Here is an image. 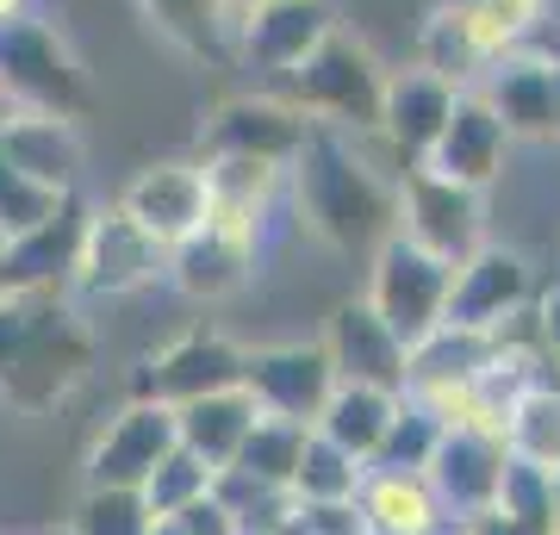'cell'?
<instances>
[{
    "mask_svg": "<svg viewBox=\"0 0 560 535\" xmlns=\"http://www.w3.org/2000/svg\"><path fill=\"white\" fill-rule=\"evenodd\" d=\"M405 162L386 150L374 131H330V125H312L305 143L287 162V194H293V212L318 243L355 256V249H374L381 237H393L399 224V206H393V187H399Z\"/></svg>",
    "mask_w": 560,
    "mask_h": 535,
    "instance_id": "6da1fadb",
    "label": "cell"
},
{
    "mask_svg": "<svg viewBox=\"0 0 560 535\" xmlns=\"http://www.w3.org/2000/svg\"><path fill=\"white\" fill-rule=\"evenodd\" d=\"M94 368V330L69 293L0 299V405L20 417L57 411Z\"/></svg>",
    "mask_w": 560,
    "mask_h": 535,
    "instance_id": "7a4b0ae2",
    "label": "cell"
},
{
    "mask_svg": "<svg viewBox=\"0 0 560 535\" xmlns=\"http://www.w3.org/2000/svg\"><path fill=\"white\" fill-rule=\"evenodd\" d=\"M381 88H386L381 57L361 38H349L342 25L300 69H287L280 81H268V94H280L293 113H305L312 125H330V131H355V138L381 125Z\"/></svg>",
    "mask_w": 560,
    "mask_h": 535,
    "instance_id": "3957f363",
    "label": "cell"
},
{
    "mask_svg": "<svg viewBox=\"0 0 560 535\" xmlns=\"http://www.w3.org/2000/svg\"><path fill=\"white\" fill-rule=\"evenodd\" d=\"M0 94L13 113H57V119H88L94 113V81L75 62V50L44 20H7L0 25Z\"/></svg>",
    "mask_w": 560,
    "mask_h": 535,
    "instance_id": "277c9868",
    "label": "cell"
},
{
    "mask_svg": "<svg viewBox=\"0 0 560 535\" xmlns=\"http://www.w3.org/2000/svg\"><path fill=\"white\" fill-rule=\"evenodd\" d=\"M448 280H455V261L430 256L423 243L411 237H381L368 249V305L381 312V324L405 349H418L430 330L442 324V305H448Z\"/></svg>",
    "mask_w": 560,
    "mask_h": 535,
    "instance_id": "5b68a950",
    "label": "cell"
},
{
    "mask_svg": "<svg viewBox=\"0 0 560 535\" xmlns=\"http://www.w3.org/2000/svg\"><path fill=\"white\" fill-rule=\"evenodd\" d=\"M261 224L268 219H237V212H206L200 231L168 249V287L200 305H219V299H237L249 280H256V261H261Z\"/></svg>",
    "mask_w": 560,
    "mask_h": 535,
    "instance_id": "8992f818",
    "label": "cell"
},
{
    "mask_svg": "<svg viewBox=\"0 0 560 535\" xmlns=\"http://www.w3.org/2000/svg\"><path fill=\"white\" fill-rule=\"evenodd\" d=\"M162 275H168V249H162L156 237H143L119 206L88 212V224H81V249H75V275H69V293H75V299H125V293L156 287Z\"/></svg>",
    "mask_w": 560,
    "mask_h": 535,
    "instance_id": "52a82bcc",
    "label": "cell"
},
{
    "mask_svg": "<svg viewBox=\"0 0 560 535\" xmlns=\"http://www.w3.org/2000/svg\"><path fill=\"white\" fill-rule=\"evenodd\" d=\"M474 94L492 106L511 143H548L560 138V57L536 44H511L504 57L486 62Z\"/></svg>",
    "mask_w": 560,
    "mask_h": 535,
    "instance_id": "ba28073f",
    "label": "cell"
},
{
    "mask_svg": "<svg viewBox=\"0 0 560 535\" xmlns=\"http://www.w3.org/2000/svg\"><path fill=\"white\" fill-rule=\"evenodd\" d=\"M529 299H536V268H529V256L511 249V243H480V249H467V256L455 261L442 324L499 337L511 317L529 312Z\"/></svg>",
    "mask_w": 560,
    "mask_h": 535,
    "instance_id": "9c48e42d",
    "label": "cell"
},
{
    "mask_svg": "<svg viewBox=\"0 0 560 535\" xmlns=\"http://www.w3.org/2000/svg\"><path fill=\"white\" fill-rule=\"evenodd\" d=\"M330 32H337L330 0H268V7H249L231 20V62L268 88L287 69H300Z\"/></svg>",
    "mask_w": 560,
    "mask_h": 535,
    "instance_id": "30bf717a",
    "label": "cell"
},
{
    "mask_svg": "<svg viewBox=\"0 0 560 535\" xmlns=\"http://www.w3.org/2000/svg\"><path fill=\"white\" fill-rule=\"evenodd\" d=\"M243 380V342H231L224 330H206L194 324L187 337L162 342L156 356L138 361L131 374V398H156V405H187V398H206V393H224Z\"/></svg>",
    "mask_w": 560,
    "mask_h": 535,
    "instance_id": "8fae6325",
    "label": "cell"
},
{
    "mask_svg": "<svg viewBox=\"0 0 560 535\" xmlns=\"http://www.w3.org/2000/svg\"><path fill=\"white\" fill-rule=\"evenodd\" d=\"M393 206H399V237L423 243L430 256L442 261H460L467 249H480L486 231H480V194L474 187H455V181L430 175V168H399V187H393Z\"/></svg>",
    "mask_w": 560,
    "mask_h": 535,
    "instance_id": "7c38bea8",
    "label": "cell"
},
{
    "mask_svg": "<svg viewBox=\"0 0 560 535\" xmlns=\"http://www.w3.org/2000/svg\"><path fill=\"white\" fill-rule=\"evenodd\" d=\"M504 461H511V449H504L499 430H442L430 461H423V479H430L442 516L448 523H486Z\"/></svg>",
    "mask_w": 560,
    "mask_h": 535,
    "instance_id": "4fadbf2b",
    "label": "cell"
},
{
    "mask_svg": "<svg viewBox=\"0 0 560 535\" xmlns=\"http://www.w3.org/2000/svg\"><path fill=\"white\" fill-rule=\"evenodd\" d=\"M237 386L256 398V411L312 430V417L324 411L337 374H330V356H324L318 342H261V349H243Z\"/></svg>",
    "mask_w": 560,
    "mask_h": 535,
    "instance_id": "5bb4252c",
    "label": "cell"
},
{
    "mask_svg": "<svg viewBox=\"0 0 560 535\" xmlns=\"http://www.w3.org/2000/svg\"><path fill=\"white\" fill-rule=\"evenodd\" d=\"M168 449H175V411L156 398H125L88 449V492H101V486L138 492Z\"/></svg>",
    "mask_w": 560,
    "mask_h": 535,
    "instance_id": "9a60e30c",
    "label": "cell"
},
{
    "mask_svg": "<svg viewBox=\"0 0 560 535\" xmlns=\"http://www.w3.org/2000/svg\"><path fill=\"white\" fill-rule=\"evenodd\" d=\"M125 219L138 224L143 237H156L162 249H175L187 231H200L206 212H212V194H206V168L200 162H150L138 175L125 181V194L113 199Z\"/></svg>",
    "mask_w": 560,
    "mask_h": 535,
    "instance_id": "2e32d148",
    "label": "cell"
},
{
    "mask_svg": "<svg viewBox=\"0 0 560 535\" xmlns=\"http://www.w3.org/2000/svg\"><path fill=\"white\" fill-rule=\"evenodd\" d=\"M81 224H88V206L69 194L44 224H32V231H20V237H7V249H0V299L69 293L75 249H81Z\"/></svg>",
    "mask_w": 560,
    "mask_h": 535,
    "instance_id": "e0dca14e",
    "label": "cell"
},
{
    "mask_svg": "<svg viewBox=\"0 0 560 535\" xmlns=\"http://www.w3.org/2000/svg\"><path fill=\"white\" fill-rule=\"evenodd\" d=\"M305 131H312V119L305 113H293L280 94H268V88H256V94H231L206 119L200 131V156H256V162H293V150L305 143Z\"/></svg>",
    "mask_w": 560,
    "mask_h": 535,
    "instance_id": "ac0fdd59",
    "label": "cell"
},
{
    "mask_svg": "<svg viewBox=\"0 0 560 535\" xmlns=\"http://www.w3.org/2000/svg\"><path fill=\"white\" fill-rule=\"evenodd\" d=\"M318 349L330 356V374L349 386H381V393H405L411 374V349L381 324V312L368 299H342L337 312L324 317Z\"/></svg>",
    "mask_w": 560,
    "mask_h": 535,
    "instance_id": "d6986e66",
    "label": "cell"
},
{
    "mask_svg": "<svg viewBox=\"0 0 560 535\" xmlns=\"http://www.w3.org/2000/svg\"><path fill=\"white\" fill-rule=\"evenodd\" d=\"M455 81L430 75V69H386V88H381V125H374V138L393 150V156L411 168V162L430 156V143L442 138V125L455 113Z\"/></svg>",
    "mask_w": 560,
    "mask_h": 535,
    "instance_id": "ffe728a7",
    "label": "cell"
},
{
    "mask_svg": "<svg viewBox=\"0 0 560 535\" xmlns=\"http://www.w3.org/2000/svg\"><path fill=\"white\" fill-rule=\"evenodd\" d=\"M504 150H511V138H504V125L492 119V106H486L474 88H460L455 113H448V125H442V138L430 143V156H423L418 168L455 181V187L486 194V187L499 181V168H504Z\"/></svg>",
    "mask_w": 560,
    "mask_h": 535,
    "instance_id": "44dd1931",
    "label": "cell"
},
{
    "mask_svg": "<svg viewBox=\"0 0 560 535\" xmlns=\"http://www.w3.org/2000/svg\"><path fill=\"white\" fill-rule=\"evenodd\" d=\"M0 156L13 162L20 175H32L50 194H75L81 168H88V143H81L75 119H57V113H13L0 125Z\"/></svg>",
    "mask_w": 560,
    "mask_h": 535,
    "instance_id": "7402d4cb",
    "label": "cell"
},
{
    "mask_svg": "<svg viewBox=\"0 0 560 535\" xmlns=\"http://www.w3.org/2000/svg\"><path fill=\"white\" fill-rule=\"evenodd\" d=\"M504 50H511V44H504L467 0H442L418 32V69L455 81V88H474V81L486 75V62L504 57Z\"/></svg>",
    "mask_w": 560,
    "mask_h": 535,
    "instance_id": "603a6c76",
    "label": "cell"
},
{
    "mask_svg": "<svg viewBox=\"0 0 560 535\" xmlns=\"http://www.w3.org/2000/svg\"><path fill=\"white\" fill-rule=\"evenodd\" d=\"M355 523H361V535H442L448 530L430 479L411 474V467H368L355 486Z\"/></svg>",
    "mask_w": 560,
    "mask_h": 535,
    "instance_id": "cb8c5ba5",
    "label": "cell"
},
{
    "mask_svg": "<svg viewBox=\"0 0 560 535\" xmlns=\"http://www.w3.org/2000/svg\"><path fill=\"white\" fill-rule=\"evenodd\" d=\"M256 398L243 393V386H224V393H206V398H187V405H175V442L187 449V455H200L212 474L219 467H231L243 449V437H249V423H256Z\"/></svg>",
    "mask_w": 560,
    "mask_h": 535,
    "instance_id": "d4e9b609",
    "label": "cell"
},
{
    "mask_svg": "<svg viewBox=\"0 0 560 535\" xmlns=\"http://www.w3.org/2000/svg\"><path fill=\"white\" fill-rule=\"evenodd\" d=\"M393 411H399V393H381V386H349V380H337V386H330V398H324V411L312 417V430H318L324 442H337L342 455H355L361 467H374Z\"/></svg>",
    "mask_w": 560,
    "mask_h": 535,
    "instance_id": "484cf974",
    "label": "cell"
},
{
    "mask_svg": "<svg viewBox=\"0 0 560 535\" xmlns=\"http://www.w3.org/2000/svg\"><path fill=\"white\" fill-rule=\"evenodd\" d=\"M143 20L194 62H231V7L224 0H138Z\"/></svg>",
    "mask_w": 560,
    "mask_h": 535,
    "instance_id": "4316f807",
    "label": "cell"
},
{
    "mask_svg": "<svg viewBox=\"0 0 560 535\" xmlns=\"http://www.w3.org/2000/svg\"><path fill=\"white\" fill-rule=\"evenodd\" d=\"M206 168V194L219 212L237 219H268L275 199L287 194V168L280 162H256V156H200Z\"/></svg>",
    "mask_w": 560,
    "mask_h": 535,
    "instance_id": "83f0119b",
    "label": "cell"
},
{
    "mask_svg": "<svg viewBox=\"0 0 560 535\" xmlns=\"http://www.w3.org/2000/svg\"><path fill=\"white\" fill-rule=\"evenodd\" d=\"M504 449L517 461H529V467H541V474H560V380L555 374L541 386H529L504 411Z\"/></svg>",
    "mask_w": 560,
    "mask_h": 535,
    "instance_id": "f1b7e54d",
    "label": "cell"
},
{
    "mask_svg": "<svg viewBox=\"0 0 560 535\" xmlns=\"http://www.w3.org/2000/svg\"><path fill=\"white\" fill-rule=\"evenodd\" d=\"M361 467L355 455H342L337 442H324L318 430H305V449H300V467L287 479V492L300 498V504H349L361 486Z\"/></svg>",
    "mask_w": 560,
    "mask_h": 535,
    "instance_id": "f546056e",
    "label": "cell"
},
{
    "mask_svg": "<svg viewBox=\"0 0 560 535\" xmlns=\"http://www.w3.org/2000/svg\"><path fill=\"white\" fill-rule=\"evenodd\" d=\"M300 449H305V423H287V417H268L261 411L256 423H249V437H243L237 449V474L261 479V486H287L293 479V467H300Z\"/></svg>",
    "mask_w": 560,
    "mask_h": 535,
    "instance_id": "4dcf8cb0",
    "label": "cell"
},
{
    "mask_svg": "<svg viewBox=\"0 0 560 535\" xmlns=\"http://www.w3.org/2000/svg\"><path fill=\"white\" fill-rule=\"evenodd\" d=\"M200 492H212V467H206L200 455H187V449H168V455L150 467V479L138 486V498H143V511L150 516H175V511H187Z\"/></svg>",
    "mask_w": 560,
    "mask_h": 535,
    "instance_id": "1f68e13d",
    "label": "cell"
},
{
    "mask_svg": "<svg viewBox=\"0 0 560 535\" xmlns=\"http://www.w3.org/2000/svg\"><path fill=\"white\" fill-rule=\"evenodd\" d=\"M436 437H442L436 417L423 411L411 393H399V411H393V423H386V442H381V455H374V467H411V474H423Z\"/></svg>",
    "mask_w": 560,
    "mask_h": 535,
    "instance_id": "d6a6232c",
    "label": "cell"
},
{
    "mask_svg": "<svg viewBox=\"0 0 560 535\" xmlns=\"http://www.w3.org/2000/svg\"><path fill=\"white\" fill-rule=\"evenodd\" d=\"M150 523H156V516L143 511L138 492H113V486H101V492H81L69 530L75 535H150Z\"/></svg>",
    "mask_w": 560,
    "mask_h": 535,
    "instance_id": "836d02e7",
    "label": "cell"
},
{
    "mask_svg": "<svg viewBox=\"0 0 560 535\" xmlns=\"http://www.w3.org/2000/svg\"><path fill=\"white\" fill-rule=\"evenodd\" d=\"M62 199H69V194H50V187H38L32 175H20L13 162L0 156V231H7V237H20V231L44 224Z\"/></svg>",
    "mask_w": 560,
    "mask_h": 535,
    "instance_id": "e575fe53",
    "label": "cell"
},
{
    "mask_svg": "<svg viewBox=\"0 0 560 535\" xmlns=\"http://www.w3.org/2000/svg\"><path fill=\"white\" fill-rule=\"evenodd\" d=\"M467 7H474V13H480L504 44H529L541 32V20H548V7H555V0H467Z\"/></svg>",
    "mask_w": 560,
    "mask_h": 535,
    "instance_id": "d590c367",
    "label": "cell"
},
{
    "mask_svg": "<svg viewBox=\"0 0 560 535\" xmlns=\"http://www.w3.org/2000/svg\"><path fill=\"white\" fill-rule=\"evenodd\" d=\"M180 535H237V516L224 511V498L219 492H200L187 511H175Z\"/></svg>",
    "mask_w": 560,
    "mask_h": 535,
    "instance_id": "8d00e7d4",
    "label": "cell"
},
{
    "mask_svg": "<svg viewBox=\"0 0 560 535\" xmlns=\"http://www.w3.org/2000/svg\"><path fill=\"white\" fill-rule=\"evenodd\" d=\"M529 330H536L541 356L560 361V280H555V287H541V293L529 299Z\"/></svg>",
    "mask_w": 560,
    "mask_h": 535,
    "instance_id": "74e56055",
    "label": "cell"
},
{
    "mask_svg": "<svg viewBox=\"0 0 560 535\" xmlns=\"http://www.w3.org/2000/svg\"><path fill=\"white\" fill-rule=\"evenodd\" d=\"M25 13H32V0H0V25H7V20H25Z\"/></svg>",
    "mask_w": 560,
    "mask_h": 535,
    "instance_id": "f35d334b",
    "label": "cell"
},
{
    "mask_svg": "<svg viewBox=\"0 0 560 535\" xmlns=\"http://www.w3.org/2000/svg\"><path fill=\"white\" fill-rule=\"evenodd\" d=\"M442 535H499V530H492V523H448Z\"/></svg>",
    "mask_w": 560,
    "mask_h": 535,
    "instance_id": "ab89813d",
    "label": "cell"
},
{
    "mask_svg": "<svg viewBox=\"0 0 560 535\" xmlns=\"http://www.w3.org/2000/svg\"><path fill=\"white\" fill-rule=\"evenodd\" d=\"M150 535H180V523H175V516H156V523H150Z\"/></svg>",
    "mask_w": 560,
    "mask_h": 535,
    "instance_id": "60d3db41",
    "label": "cell"
},
{
    "mask_svg": "<svg viewBox=\"0 0 560 535\" xmlns=\"http://www.w3.org/2000/svg\"><path fill=\"white\" fill-rule=\"evenodd\" d=\"M224 7H231V20H237V13H249V7H268V0H224Z\"/></svg>",
    "mask_w": 560,
    "mask_h": 535,
    "instance_id": "b9f144b4",
    "label": "cell"
},
{
    "mask_svg": "<svg viewBox=\"0 0 560 535\" xmlns=\"http://www.w3.org/2000/svg\"><path fill=\"white\" fill-rule=\"evenodd\" d=\"M555 535H560V474H555Z\"/></svg>",
    "mask_w": 560,
    "mask_h": 535,
    "instance_id": "7bdbcfd3",
    "label": "cell"
},
{
    "mask_svg": "<svg viewBox=\"0 0 560 535\" xmlns=\"http://www.w3.org/2000/svg\"><path fill=\"white\" fill-rule=\"evenodd\" d=\"M7 119H13V100L0 94V125H7Z\"/></svg>",
    "mask_w": 560,
    "mask_h": 535,
    "instance_id": "ee69618b",
    "label": "cell"
},
{
    "mask_svg": "<svg viewBox=\"0 0 560 535\" xmlns=\"http://www.w3.org/2000/svg\"><path fill=\"white\" fill-rule=\"evenodd\" d=\"M44 535H75V530H69V523H62V530H44Z\"/></svg>",
    "mask_w": 560,
    "mask_h": 535,
    "instance_id": "f6af8a7d",
    "label": "cell"
},
{
    "mask_svg": "<svg viewBox=\"0 0 560 535\" xmlns=\"http://www.w3.org/2000/svg\"><path fill=\"white\" fill-rule=\"evenodd\" d=\"M0 249H7V231H0Z\"/></svg>",
    "mask_w": 560,
    "mask_h": 535,
    "instance_id": "bcb514c9",
    "label": "cell"
},
{
    "mask_svg": "<svg viewBox=\"0 0 560 535\" xmlns=\"http://www.w3.org/2000/svg\"><path fill=\"white\" fill-rule=\"evenodd\" d=\"M555 380H560V361H555Z\"/></svg>",
    "mask_w": 560,
    "mask_h": 535,
    "instance_id": "7dc6e473",
    "label": "cell"
}]
</instances>
